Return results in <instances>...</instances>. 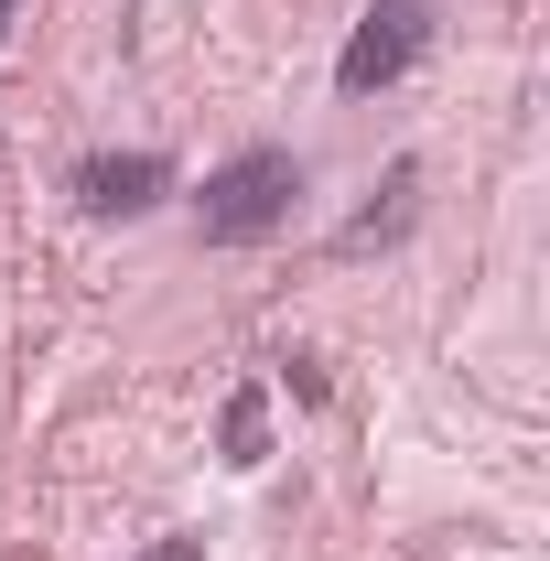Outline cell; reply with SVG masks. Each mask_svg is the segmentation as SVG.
<instances>
[{
    "mask_svg": "<svg viewBox=\"0 0 550 561\" xmlns=\"http://www.w3.org/2000/svg\"><path fill=\"white\" fill-rule=\"evenodd\" d=\"M173 195V162L162 151H87L76 162V206L87 216H151Z\"/></svg>",
    "mask_w": 550,
    "mask_h": 561,
    "instance_id": "obj_3",
    "label": "cell"
},
{
    "mask_svg": "<svg viewBox=\"0 0 550 561\" xmlns=\"http://www.w3.org/2000/svg\"><path fill=\"white\" fill-rule=\"evenodd\" d=\"M260 389H227V421H216V443H227V465H260Z\"/></svg>",
    "mask_w": 550,
    "mask_h": 561,
    "instance_id": "obj_5",
    "label": "cell"
},
{
    "mask_svg": "<svg viewBox=\"0 0 550 561\" xmlns=\"http://www.w3.org/2000/svg\"><path fill=\"white\" fill-rule=\"evenodd\" d=\"M421 44H432V11H421V0H378V11L345 33L335 87H345V98H378L389 76H411V66H421Z\"/></svg>",
    "mask_w": 550,
    "mask_h": 561,
    "instance_id": "obj_2",
    "label": "cell"
},
{
    "mask_svg": "<svg viewBox=\"0 0 550 561\" xmlns=\"http://www.w3.org/2000/svg\"><path fill=\"white\" fill-rule=\"evenodd\" d=\"M291 195H302V162L291 151H238V162H216L206 195H195V227H206V249H260L291 227Z\"/></svg>",
    "mask_w": 550,
    "mask_h": 561,
    "instance_id": "obj_1",
    "label": "cell"
},
{
    "mask_svg": "<svg viewBox=\"0 0 550 561\" xmlns=\"http://www.w3.org/2000/svg\"><path fill=\"white\" fill-rule=\"evenodd\" d=\"M11 11H22V0H0V33H11Z\"/></svg>",
    "mask_w": 550,
    "mask_h": 561,
    "instance_id": "obj_7",
    "label": "cell"
},
{
    "mask_svg": "<svg viewBox=\"0 0 550 561\" xmlns=\"http://www.w3.org/2000/svg\"><path fill=\"white\" fill-rule=\"evenodd\" d=\"M411 184H421L411 162H389V206L356 216V227H345V249H378V238H400V227H411Z\"/></svg>",
    "mask_w": 550,
    "mask_h": 561,
    "instance_id": "obj_4",
    "label": "cell"
},
{
    "mask_svg": "<svg viewBox=\"0 0 550 561\" xmlns=\"http://www.w3.org/2000/svg\"><path fill=\"white\" fill-rule=\"evenodd\" d=\"M140 561H206V540H151Z\"/></svg>",
    "mask_w": 550,
    "mask_h": 561,
    "instance_id": "obj_6",
    "label": "cell"
}]
</instances>
